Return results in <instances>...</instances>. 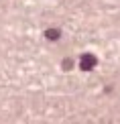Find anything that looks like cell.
<instances>
[{"instance_id": "6da1fadb", "label": "cell", "mask_w": 120, "mask_h": 124, "mask_svg": "<svg viewBox=\"0 0 120 124\" xmlns=\"http://www.w3.org/2000/svg\"><path fill=\"white\" fill-rule=\"evenodd\" d=\"M96 63H98V59H96V55H92V53H83L81 59H80V67H81L83 71L94 69V67H96Z\"/></svg>"}, {"instance_id": "7a4b0ae2", "label": "cell", "mask_w": 120, "mask_h": 124, "mask_svg": "<svg viewBox=\"0 0 120 124\" xmlns=\"http://www.w3.org/2000/svg\"><path fill=\"white\" fill-rule=\"evenodd\" d=\"M45 37L49 39V41H57V39L61 37V31H59V29H49V31L45 33Z\"/></svg>"}, {"instance_id": "3957f363", "label": "cell", "mask_w": 120, "mask_h": 124, "mask_svg": "<svg viewBox=\"0 0 120 124\" xmlns=\"http://www.w3.org/2000/svg\"><path fill=\"white\" fill-rule=\"evenodd\" d=\"M71 63H73L71 59H63V69H71Z\"/></svg>"}]
</instances>
